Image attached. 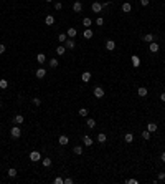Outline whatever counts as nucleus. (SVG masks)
Listing matches in <instances>:
<instances>
[{"instance_id":"nucleus-42","label":"nucleus","mask_w":165,"mask_h":184,"mask_svg":"<svg viewBox=\"0 0 165 184\" xmlns=\"http://www.w3.org/2000/svg\"><path fill=\"white\" fill-rule=\"evenodd\" d=\"M64 184H73V179H71V177H66V179H64Z\"/></svg>"},{"instance_id":"nucleus-47","label":"nucleus","mask_w":165,"mask_h":184,"mask_svg":"<svg viewBox=\"0 0 165 184\" xmlns=\"http://www.w3.org/2000/svg\"><path fill=\"white\" fill-rule=\"evenodd\" d=\"M45 2H48V3H50V2H53V0H45Z\"/></svg>"},{"instance_id":"nucleus-3","label":"nucleus","mask_w":165,"mask_h":184,"mask_svg":"<svg viewBox=\"0 0 165 184\" xmlns=\"http://www.w3.org/2000/svg\"><path fill=\"white\" fill-rule=\"evenodd\" d=\"M159 48H160V47H159L157 42H150V43H149V52H150V53H157Z\"/></svg>"},{"instance_id":"nucleus-23","label":"nucleus","mask_w":165,"mask_h":184,"mask_svg":"<svg viewBox=\"0 0 165 184\" xmlns=\"http://www.w3.org/2000/svg\"><path fill=\"white\" fill-rule=\"evenodd\" d=\"M83 25H84V27H88V28H89V27L92 25V20L89 18V17H84V18H83Z\"/></svg>"},{"instance_id":"nucleus-11","label":"nucleus","mask_w":165,"mask_h":184,"mask_svg":"<svg viewBox=\"0 0 165 184\" xmlns=\"http://www.w3.org/2000/svg\"><path fill=\"white\" fill-rule=\"evenodd\" d=\"M114 48H116V42H114V40H107V42H106V50L112 52Z\"/></svg>"},{"instance_id":"nucleus-26","label":"nucleus","mask_w":165,"mask_h":184,"mask_svg":"<svg viewBox=\"0 0 165 184\" xmlns=\"http://www.w3.org/2000/svg\"><path fill=\"white\" fill-rule=\"evenodd\" d=\"M41 161H43V166H45V168H50L51 163H53L50 158H41Z\"/></svg>"},{"instance_id":"nucleus-5","label":"nucleus","mask_w":165,"mask_h":184,"mask_svg":"<svg viewBox=\"0 0 165 184\" xmlns=\"http://www.w3.org/2000/svg\"><path fill=\"white\" fill-rule=\"evenodd\" d=\"M92 93H94L96 98H102V96H104V90H102L101 86H96L94 90H92Z\"/></svg>"},{"instance_id":"nucleus-18","label":"nucleus","mask_w":165,"mask_h":184,"mask_svg":"<svg viewBox=\"0 0 165 184\" xmlns=\"http://www.w3.org/2000/svg\"><path fill=\"white\" fill-rule=\"evenodd\" d=\"M147 131L155 133L157 131V123H147Z\"/></svg>"},{"instance_id":"nucleus-33","label":"nucleus","mask_w":165,"mask_h":184,"mask_svg":"<svg viewBox=\"0 0 165 184\" xmlns=\"http://www.w3.org/2000/svg\"><path fill=\"white\" fill-rule=\"evenodd\" d=\"M0 88H2V90L8 88V81H7V80H2V78H0Z\"/></svg>"},{"instance_id":"nucleus-1","label":"nucleus","mask_w":165,"mask_h":184,"mask_svg":"<svg viewBox=\"0 0 165 184\" xmlns=\"http://www.w3.org/2000/svg\"><path fill=\"white\" fill-rule=\"evenodd\" d=\"M10 136H12V138H15V139H18V138L21 136V129L18 128V124H15V126L10 129Z\"/></svg>"},{"instance_id":"nucleus-17","label":"nucleus","mask_w":165,"mask_h":184,"mask_svg":"<svg viewBox=\"0 0 165 184\" xmlns=\"http://www.w3.org/2000/svg\"><path fill=\"white\" fill-rule=\"evenodd\" d=\"M131 10H132V5H131L129 2H124V3H122V12H124V13H129Z\"/></svg>"},{"instance_id":"nucleus-32","label":"nucleus","mask_w":165,"mask_h":184,"mask_svg":"<svg viewBox=\"0 0 165 184\" xmlns=\"http://www.w3.org/2000/svg\"><path fill=\"white\" fill-rule=\"evenodd\" d=\"M7 174H8L10 177H15V176H17V169H15V168H10V169L7 171Z\"/></svg>"},{"instance_id":"nucleus-41","label":"nucleus","mask_w":165,"mask_h":184,"mask_svg":"<svg viewBox=\"0 0 165 184\" xmlns=\"http://www.w3.org/2000/svg\"><path fill=\"white\" fill-rule=\"evenodd\" d=\"M3 53H5V45L0 43V55H3Z\"/></svg>"},{"instance_id":"nucleus-24","label":"nucleus","mask_w":165,"mask_h":184,"mask_svg":"<svg viewBox=\"0 0 165 184\" xmlns=\"http://www.w3.org/2000/svg\"><path fill=\"white\" fill-rule=\"evenodd\" d=\"M64 52H66V47H58V48H56V55H58V56H63Z\"/></svg>"},{"instance_id":"nucleus-38","label":"nucleus","mask_w":165,"mask_h":184,"mask_svg":"<svg viewBox=\"0 0 165 184\" xmlns=\"http://www.w3.org/2000/svg\"><path fill=\"white\" fill-rule=\"evenodd\" d=\"M63 8V3L61 2H55V10H61Z\"/></svg>"},{"instance_id":"nucleus-7","label":"nucleus","mask_w":165,"mask_h":184,"mask_svg":"<svg viewBox=\"0 0 165 184\" xmlns=\"http://www.w3.org/2000/svg\"><path fill=\"white\" fill-rule=\"evenodd\" d=\"M66 35H68V38H74V37L78 35V30L74 28V27H69L68 32H66Z\"/></svg>"},{"instance_id":"nucleus-37","label":"nucleus","mask_w":165,"mask_h":184,"mask_svg":"<svg viewBox=\"0 0 165 184\" xmlns=\"http://www.w3.org/2000/svg\"><path fill=\"white\" fill-rule=\"evenodd\" d=\"M96 25H104V18H102V17H97V18H96Z\"/></svg>"},{"instance_id":"nucleus-2","label":"nucleus","mask_w":165,"mask_h":184,"mask_svg":"<svg viewBox=\"0 0 165 184\" xmlns=\"http://www.w3.org/2000/svg\"><path fill=\"white\" fill-rule=\"evenodd\" d=\"M30 161H32V163H38V161H41V153H40V151H32V153H30Z\"/></svg>"},{"instance_id":"nucleus-45","label":"nucleus","mask_w":165,"mask_h":184,"mask_svg":"<svg viewBox=\"0 0 165 184\" xmlns=\"http://www.w3.org/2000/svg\"><path fill=\"white\" fill-rule=\"evenodd\" d=\"M160 100H162L165 103V93H160Z\"/></svg>"},{"instance_id":"nucleus-27","label":"nucleus","mask_w":165,"mask_h":184,"mask_svg":"<svg viewBox=\"0 0 165 184\" xmlns=\"http://www.w3.org/2000/svg\"><path fill=\"white\" fill-rule=\"evenodd\" d=\"M66 40H68V35H66V33H60V35H58V42L64 43Z\"/></svg>"},{"instance_id":"nucleus-25","label":"nucleus","mask_w":165,"mask_h":184,"mask_svg":"<svg viewBox=\"0 0 165 184\" xmlns=\"http://www.w3.org/2000/svg\"><path fill=\"white\" fill-rule=\"evenodd\" d=\"M45 60H46L45 53H38V55H37V61H38V63H45Z\"/></svg>"},{"instance_id":"nucleus-6","label":"nucleus","mask_w":165,"mask_h":184,"mask_svg":"<svg viewBox=\"0 0 165 184\" xmlns=\"http://www.w3.org/2000/svg\"><path fill=\"white\" fill-rule=\"evenodd\" d=\"M91 10L94 12V13H99V12L102 10V3H99V2H94V3L91 5Z\"/></svg>"},{"instance_id":"nucleus-31","label":"nucleus","mask_w":165,"mask_h":184,"mask_svg":"<svg viewBox=\"0 0 165 184\" xmlns=\"http://www.w3.org/2000/svg\"><path fill=\"white\" fill-rule=\"evenodd\" d=\"M78 113H79V116H83V118H86L89 111H88V108H79V111H78Z\"/></svg>"},{"instance_id":"nucleus-34","label":"nucleus","mask_w":165,"mask_h":184,"mask_svg":"<svg viewBox=\"0 0 165 184\" xmlns=\"http://www.w3.org/2000/svg\"><path fill=\"white\" fill-rule=\"evenodd\" d=\"M142 138H144L145 141H149V139H150V131H147V129H145V131L142 133Z\"/></svg>"},{"instance_id":"nucleus-19","label":"nucleus","mask_w":165,"mask_h":184,"mask_svg":"<svg viewBox=\"0 0 165 184\" xmlns=\"http://www.w3.org/2000/svg\"><path fill=\"white\" fill-rule=\"evenodd\" d=\"M83 37L86 38V40L92 38V30H91V28H86V30H84V32H83Z\"/></svg>"},{"instance_id":"nucleus-9","label":"nucleus","mask_w":165,"mask_h":184,"mask_svg":"<svg viewBox=\"0 0 165 184\" xmlns=\"http://www.w3.org/2000/svg\"><path fill=\"white\" fill-rule=\"evenodd\" d=\"M131 61H132V65L135 66V68H139V66H140V58L137 56V55H132L131 56Z\"/></svg>"},{"instance_id":"nucleus-13","label":"nucleus","mask_w":165,"mask_h":184,"mask_svg":"<svg viewBox=\"0 0 165 184\" xmlns=\"http://www.w3.org/2000/svg\"><path fill=\"white\" fill-rule=\"evenodd\" d=\"M137 95H139L140 98H144V96L149 95V91H147V88H145V86H140L139 90H137Z\"/></svg>"},{"instance_id":"nucleus-21","label":"nucleus","mask_w":165,"mask_h":184,"mask_svg":"<svg viewBox=\"0 0 165 184\" xmlns=\"http://www.w3.org/2000/svg\"><path fill=\"white\" fill-rule=\"evenodd\" d=\"M86 124H88V128H96V119H92V118H88L86 119Z\"/></svg>"},{"instance_id":"nucleus-43","label":"nucleus","mask_w":165,"mask_h":184,"mask_svg":"<svg viewBox=\"0 0 165 184\" xmlns=\"http://www.w3.org/2000/svg\"><path fill=\"white\" fill-rule=\"evenodd\" d=\"M140 5H144V7H147V5H149V0H140Z\"/></svg>"},{"instance_id":"nucleus-8","label":"nucleus","mask_w":165,"mask_h":184,"mask_svg":"<svg viewBox=\"0 0 165 184\" xmlns=\"http://www.w3.org/2000/svg\"><path fill=\"white\" fill-rule=\"evenodd\" d=\"M64 45H66V48H68V50H73V48L76 47V42H74L73 38H68V40L64 42Z\"/></svg>"},{"instance_id":"nucleus-35","label":"nucleus","mask_w":165,"mask_h":184,"mask_svg":"<svg viewBox=\"0 0 165 184\" xmlns=\"http://www.w3.org/2000/svg\"><path fill=\"white\" fill-rule=\"evenodd\" d=\"M50 66H51V68H56V66H58V60H56V58H51V60H50Z\"/></svg>"},{"instance_id":"nucleus-22","label":"nucleus","mask_w":165,"mask_h":184,"mask_svg":"<svg viewBox=\"0 0 165 184\" xmlns=\"http://www.w3.org/2000/svg\"><path fill=\"white\" fill-rule=\"evenodd\" d=\"M124 141H126V143H132L134 141V134L132 133H126V134H124Z\"/></svg>"},{"instance_id":"nucleus-20","label":"nucleus","mask_w":165,"mask_h":184,"mask_svg":"<svg viewBox=\"0 0 165 184\" xmlns=\"http://www.w3.org/2000/svg\"><path fill=\"white\" fill-rule=\"evenodd\" d=\"M45 23H46V25H53V23H55V17H53V15H46V17H45Z\"/></svg>"},{"instance_id":"nucleus-36","label":"nucleus","mask_w":165,"mask_h":184,"mask_svg":"<svg viewBox=\"0 0 165 184\" xmlns=\"http://www.w3.org/2000/svg\"><path fill=\"white\" fill-rule=\"evenodd\" d=\"M55 184H64V179L60 177V176H56V177H55Z\"/></svg>"},{"instance_id":"nucleus-16","label":"nucleus","mask_w":165,"mask_h":184,"mask_svg":"<svg viewBox=\"0 0 165 184\" xmlns=\"http://www.w3.org/2000/svg\"><path fill=\"white\" fill-rule=\"evenodd\" d=\"M73 10L76 12V13H79V12L83 10V3H81V2H74V3H73Z\"/></svg>"},{"instance_id":"nucleus-10","label":"nucleus","mask_w":165,"mask_h":184,"mask_svg":"<svg viewBox=\"0 0 165 184\" xmlns=\"http://www.w3.org/2000/svg\"><path fill=\"white\" fill-rule=\"evenodd\" d=\"M81 80H83V83H89L91 81V73H89V71H83Z\"/></svg>"},{"instance_id":"nucleus-40","label":"nucleus","mask_w":165,"mask_h":184,"mask_svg":"<svg viewBox=\"0 0 165 184\" xmlns=\"http://www.w3.org/2000/svg\"><path fill=\"white\" fill-rule=\"evenodd\" d=\"M126 182H127V184H137L139 181H137V179H134V177H132V179H127Z\"/></svg>"},{"instance_id":"nucleus-28","label":"nucleus","mask_w":165,"mask_h":184,"mask_svg":"<svg viewBox=\"0 0 165 184\" xmlns=\"http://www.w3.org/2000/svg\"><path fill=\"white\" fill-rule=\"evenodd\" d=\"M106 139H107V136H106L104 133H99V134H97V141H99V143H106Z\"/></svg>"},{"instance_id":"nucleus-29","label":"nucleus","mask_w":165,"mask_h":184,"mask_svg":"<svg viewBox=\"0 0 165 184\" xmlns=\"http://www.w3.org/2000/svg\"><path fill=\"white\" fill-rule=\"evenodd\" d=\"M144 42H147V43L154 42V35H152V33H147V35H144Z\"/></svg>"},{"instance_id":"nucleus-12","label":"nucleus","mask_w":165,"mask_h":184,"mask_svg":"<svg viewBox=\"0 0 165 184\" xmlns=\"http://www.w3.org/2000/svg\"><path fill=\"white\" fill-rule=\"evenodd\" d=\"M83 143H84V146H92V138L88 136V134H84V136H83Z\"/></svg>"},{"instance_id":"nucleus-39","label":"nucleus","mask_w":165,"mask_h":184,"mask_svg":"<svg viewBox=\"0 0 165 184\" xmlns=\"http://www.w3.org/2000/svg\"><path fill=\"white\" fill-rule=\"evenodd\" d=\"M33 105L35 106H40V105H41V100H40V98H33Z\"/></svg>"},{"instance_id":"nucleus-4","label":"nucleus","mask_w":165,"mask_h":184,"mask_svg":"<svg viewBox=\"0 0 165 184\" xmlns=\"http://www.w3.org/2000/svg\"><path fill=\"white\" fill-rule=\"evenodd\" d=\"M58 143H60V146H68L69 138L66 136V134H61V136H60V139H58Z\"/></svg>"},{"instance_id":"nucleus-30","label":"nucleus","mask_w":165,"mask_h":184,"mask_svg":"<svg viewBox=\"0 0 165 184\" xmlns=\"http://www.w3.org/2000/svg\"><path fill=\"white\" fill-rule=\"evenodd\" d=\"M73 153H74V154H83V146H74L73 148Z\"/></svg>"},{"instance_id":"nucleus-14","label":"nucleus","mask_w":165,"mask_h":184,"mask_svg":"<svg viewBox=\"0 0 165 184\" xmlns=\"http://www.w3.org/2000/svg\"><path fill=\"white\" fill-rule=\"evenodd\" d=\"M35 75H37V78L41 80V78H45V76H46V70H45V68H38Z\"/></svg>"},{"instance_id":"nucleus-15","label":"nucleus","mask_w":165,"mask_h":184,"mask_svg":"<svg viewBox=\"0 0 165 184\" xmlns=\"http://www.w3.org/2000/svg\"><path fill=\"white\" fill-rule=\"evenodd\" d=\"M25 121V118L21 115H15V118H13V124H21Z\"/></svg>"},{"instance_id":"nucleus-46","label":"nucleus","mask_w":165,"mask_h":184,"mask_svg":"<svg viewBox=\"0 0 165 184\" xmlns=\"http://www.w3.org/2000/svg\"><path fill=\"white\" fill-rule=\"evenodd\" d=\"M160 159H162V163H165V153H162V156H160Z\"/></svg>"},{"instance_id":"nucleus-44","label":"nucleus","mask_w":165,"mask_h":184,"mask_svg":"<svg viewBox=\"0 0 165 184\" xmlns=\"http://www.w3.org/2000/svg\"><path fill=\"white\" fill-rule=\"evenodd\" d=\"M159 179H160V181H163V179H165V173H160L159 174Z\"/></svg>"}]
</instances>
